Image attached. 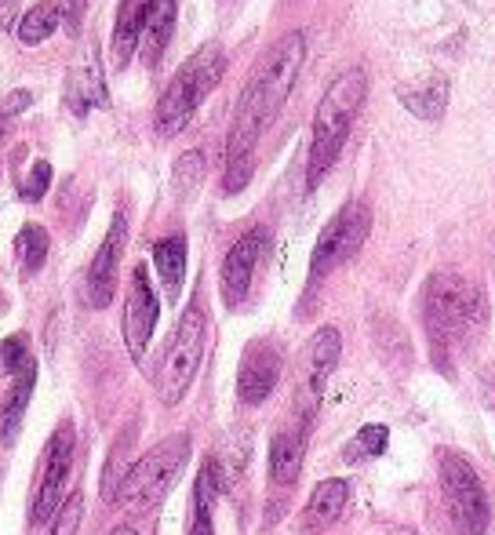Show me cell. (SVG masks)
Listing matches in <instances>:
<instances>
[{
  "instance_id": "32",
  "label": "cell",
  "mask_w": 495,
  "mask_h": 535,
  "mask_svg": "<svg viewBox=\"0 0 495 535\" xmlns=\"http://www.w3.org/2000/svg\"><path fill=\"white\" fill-rule=\"evenodd\" d=\"M190 535H215V532H212V506L193 503V525H190Z\"/></svg>"
},
{
  "instance_id": "1",
  "label": "cell",
  "mask_w": 495,
  "mask_h": 535,
  "mask_svg": "<svg viewBox=\"0 0 495 535\" xmlns=\"http://www.w3.org/2000/svg\"><path fill=\"white\" fill-rule=\"evenodd\" d=\"M303 59H306V37L299 30H292V33H284L281 41L263 55V62L255 66L252 81L241 91L237 117H233V128H230L226 175H223L226 193H241L244 186L252 182L255 142H259L266 124L277 117L284 99L292 95L295 77L303 70Z\"/></svg>"
},
{
  "instance_id": "28",
  "label": "cell",
  "mask_w": 495,
  "mask_h": 535,
  "mask_svg": "<svg viewBox=\"0 0 495 535\" xmlns=\"http://www.w3.org/2000/svg\"><path fill=\"white\" fill-rule=\"evenodd\" d=\"M81 517H84V499H81V495H70V499L62 503L59 517H55V528H51V535H77V528H81Z\"/></svg>"
},
{
  "instance_id": "14",
  "label": "cell",
  "mask_w": 495,
  "mask_h": 535,
  "mask_svg": "<svg viewBox=\"0 0 495 535\" xmlns=\"http://www.w3.org/2000/svg\"><path fill=\"white\" fill-rule=\"evenodd\" d=\"M266 241H270V233L259 226V230H248L241 241H233V248L226 252L223 259V299L230 306H237L248 295L252 288V277H255V266L263 259L266 252Z\"/></svg>"
},
{
  "instance_id": "15",
  "label": "cell",
  "mask_w": 495,
  "mask_h": 535,
  "mask_svg": "<svg viewBox=\"0 0 495 535\" xmlns=\"http://www.w3.org/2000/svg\"><path fill=\"white\" fill-rule=\"evenodd\" d=\"M153 0H121L117 11V26H113V66H128L135 55V48L142 44L146 22H150Z\"/></svg>"
},
{
  "instance_id": "31",
  "label": "cell",
  "mask_w": 495,
  "mask_h": 535,
  "mask_svg": "<svg viewBox=\"0 0 495 535\" xmlns=\"http://www.w3.org/2000/svg\"><path fill=\"white\" fill-rule=\"evenodd\" d=\"M30 102H33L30 91H11L8 99L0 102V124L11 121V117H19L22 110H30Z\"/></svg>"
},
{
  "instance_id": "34",
  "label": "cell",
  "mask_w": 495,
  "mask_h": 535,
  "mask_svg": "<svg viewBox=\"0 0 495 535\" xmlns=\"http://www.w3.org/2000/svg\"><path fill=\"white\" fill-rule=\"evenodd\" d=\"M15 11H19V0H0V26H8L15 19Z\"/></svg>"
},
{
  "instance_id": "25",
  "label": "cell",
  "mask_w": 495,
  "mask_h": 535,
  "mask_svg": "<svg viewBox=\"0 0 495 535\" xmlns=\"http://www.w3.org/2000/svg\"><path fill=\"white\" fill-rule=\"evenodd\" d=\"M128 441H132V430L117 441V448H113V455H110V463H106V474H102V499L106 503H113L117 495H121V485H124V477H128V470L132 466L124 463V455H128Z\"/></svg>"
},
{
  "instance_id": "8",
  "label": "cell",
  "mask_w": 495,
  "mask_h": 535,
  "mask_svg": "<svg viewBox=\"0 0 495 535\" xmlns=\"http://www.w3.org/2000/svg\"><path fill=\"white\" fill-rule=\"evenodd\" d=\"M368 230H372V212L364 201H350L343 212L332 215V223L324 226L321 237L314 244V259H310V277H324L332 273L335 266H343L346 259H354L361 252V244L368 241Z\"/></svg>"
},
{
  "instance_id": "13",
  "label": "cell",
  "mask_w": 495,
  "mask_h": 535,
  "mask_svg": "<svg viewBox=\"0 0 495 535\" xmlns=\"http://www.w3.org/2000/svg\"><path fill=\"white\" fill-rule=\"evenodd\" d=\"M124 237H128V219H124V212H117L106 241L99 244V252H95V259L88 266V303L95 310L110 306L113 292H117V266H121Z\"/></svg>"
},
{
  "instance_id": "4",
  "label": "cell",
  "mask_w": 495,
  "mask_h": 535,
  "mask_svg": "<svg viewBox=\"0 0 495 535\" xmlns=\"http://www.w3.org/2000/svg\"><path fill=\"white\" fill-rule=\"evenodd\" d=\"M226 73V55L223 48H201L193 59L182 62V70L172 77V84L164 88L161 102H157V135L161 139H172L179 135L190 117L197 113L204 99H208V91L219 84V77Z\"/></svg>"
},
{
  "instance_id": "10",
  "label": "cell",
  "mask_w": 495,
  "mask_h": 535,
  "mask_svg": "<svg viewBox=\"0 0 495 535\" xmlns=\"http://www.w3.org/2000/svg\"><path fill=\"white\" fill-rule=\"evenodd\" d=\"M70 470H73V430L62 426L59 434L51 437L48 466H44V477L41 485H37V499H33V521L37 525H48V517H55L62 510V495H66Z\"/></svg>"
},
{
  "instance_id": "22",
  "label": "cell",
  "mask_w": 495,
  "mask_h": 535,
  "mask_svg": "<svg viewBox=\"0 0 495 535\" xmlns=\"http://www.w3.org/2000/svg\"><path fill=\"white\" fill-rule=\"evenodd\" d=\"M106 99V88H102V77H99V66H84V70H73L70 73V84H66V102H70V110L77 117L95 106V102Z\"/></svg>"
},
{
  "instance_id": "37",
  "label": "cell",
  "mask_w": 495,
  "mask_h": 535,
  "mask_svg": "<svg viewBox=\"0 0 495 535\" xmlns=\"http://www.w3.org/2000/svg\"><path fill=\"white\" fill-rule=\"evenodd\" d=\"M113 535H135V532H132V528H117Z\"/></svg>"
},
{
  "instance_id": "18",
  "label": "cell",
  "mask_w": 495,
  "mask_h": 535,
  "mask_svg": "<svg viewBox=\"0 0 495 535\" xmlns=\"http://www.w3.org/2000/svg\"><path fill=\"white\" fill-rule=\"evenodd\" d=\"M153 266L161 273L168 299H179L182 277H186V237H164L153 244Z\"/></svg>"
},
{
  "instance_id": "16",
  "label": "cell",
  "mask_w": 495,
  "mask_h": 535,
  "mask_svg": "<svg viewBox=\"0 0 495 535\" xmlns=\"http://www.w3.org/2000/svg\"><path fill=\"white\" fill-rule=\"evenodd\" d=\"M175 11L179 4L175 0H153V11H150V22H146V33H142V62L146 66H157L172 41L175 33Z\"/></svg>"
},
{
  "instance_id": "23",
  "label": "cell",
  "mask_w": 495,
  "mask_h": 535,
  "mask_svg": "<svg viewBox=\"0 0 495 535\" xmlns=\"http://www.w3.org/2000/svg\"><path fill=\"white\" fill-rule=\"evenodd\" d=\"M343 506H346V481H339V477L321 481L314 488V499H310V521L314 525H328V521H335V517L343 514Z\"/></svg>"
},
{
  "instance_id": "33",
  "label": "cell",
  "mask_w": 495,
  "mask_h": 535,
  "mask_svg": "<svg viewBox=\"0 0 495 535\" xmlns=\"http://www.w3.org/2000/svg\"><path fill=\"white\" fill-rule=\"evenodd\" d=\"M481 394H485V401L495 408V368H488V372L481 375Z\"/></svg>"
},
{
  "instance_id": "24",
  "label": "cell",
  "mask_w": 495,
  "mask_h": 535,
  "mask_svg": "<svg viewBox=\"0 0 495 535\" xmlns=\"http://www.w3.org/2000/svg\"><path fill=\"white\" fill-rule=\"evenodd\" d=\"M15 252H19V263L26 266V270H41L44 259H48V230L37 223L22 226L19 237H15Z\"/></svg>"
},
{
  "instance_id": "17",
  "label": "cell",
  "mask_w": 495,
  "mask_h": 535,
  "mask_svg": "<svg viewBox=\"0 0 495 535\" xmlns=\"http://www.w3.org/2000/svg\"><path fill=\"white\" fill-rule=\"evenodd\" d=\"M397 99L405 102V110L419 121H441L448 110V81H423L415 88H401Z\"/></svg>"
},
{
  "instance_id": "3",
  "label": "cell",
  "mask_w": 495,
  "mask_h": 535,
  "mask_svg": "<svg viewBox=\"0 0 495 535\" xmlns=\"http://www.w3.org/2000/svg\"><path fill=\"white\" fill-rule=\"evenodd\" d=\"M485 299L474 284L463 281L459 273H434L426 284L423 299V317H426V335L434 343L437 364L448 368V350L455 339L470 335L474 328L485 324Z\"/></svg>"
},
{
  "instance_id": "20",
  "label": "cell",
  "mask_w": 495,
  "mask_h": 535,
  "mask_svg": "<svg viewBox=\"0 0 495 535\" xmlns=\"http://www.w3.org/2000/svg\"><path fill=\"white\" fill-rule=\"evenodd\" d=\"M303 470V437L277 434L270 445V477L277 485H292Z\"/></svg>"
},
{
  "instance_id": "7",
  "label": "cell",
  "mask_w": 495,
  "mask_h": 535,
  "mask_svg": "<svg viewBox=\"0 0 495 535\" xmlns=\"http://www.w3.org/2000/svg\"><path fill=\"white\" fill-rule=\"evenodd\" d=\"M441 488H445L452 535H485L492 514H488V495L470 459L455 452L445 455L441 459Z\"/></svg>"
},
{
  "instance_id": "2",
  "label": "cell",
  "mask_w": 495,
  "mask_h": 535,
  "mask_svg": "<svg viewBox=\"0 0 495 535\" xmlns=\"http://www.w3.org/2000/svg\"><path fill=\"white\" fill-rule=\"evenodd\" d=\"M364 95H368V77L364 70H346L332 81V88L324 91L321 106L314 117V139H310V164H306V186L314 190L324 175L332 172V164L339 161L343 142L350 139L354 117L361 113Z\"/></svg>"
},
{
  "instance_id": "12",
  "label": "cell",
  "mask_w": 495,
  "mask_h": 535,
  "mask_svg": "<svg viewBox=\"0 0 495 535\" xmlns=\"http://www.w3.org/2000/svg\"><path fill=\"white\" fill-rule=\"evenodd\" d=\"M277 379H281V350L270 339H255L244 350L241 372H237V397L255 408L273 394Z\"/></svg>"
},
{
  "instance_id": "19",
  "label": "cell",
  "mask_w": 495,
  "mask_h": 535,
  "mask_svg": "<svg viewBox=\"0 0 495 535\" xmlns=\"http://www.w3.org/2000/svg\"><path fill=\"white\" fill-rule=\"evenodd\" d=\"M33 383H37V368H30L26 375L15 379V390H11L4 408H0V445H15L22 415H26V404H30V394H33Z\"/></svg>"
},
{
  "instance_id": "6",
  "label": "cell",
  "mask_w": 495,
  "mask_h": 535,
  "mask_svg": "<svg viewBox=\"0 0 495 535\" xmlns=\"http://www.w3.org/2000/svg\"><path fill=\"white\" fill-rule=\"evenodd\" d=\"M190 459V437H168L164 445H157L150 455H142L139 463H132L128 477L121 485V503H139V506H153L161 503L168 488L175 485V477L182 474V466Z\"/></svg>"
},
{
  "instance_id": "29",
  "label": "cell",
  "mask_w": 495,
  "mask_h": 535,
  "mask_svg": "<svg viewBox=\"0 0 495 535\" xmlns=\"http://www.w3.org/2000/svg\"><path fill=\"white\" fill-rule=\"evenodd\" d=\"M204 175V157L197 150L193 153H182L179 164H175V182H179V190H193L197 186V179Z\"/></svg>"
},
{
  "instance_id": "21",
  "label": "cell",
  "mask_w": 495,
  "mask_h": 535,
  "mask_svg": "<svg viewBox=\"0 0 495 535\" xmlns=\"http://www.w3.org/2000/svg\"><path fill=\"white\" fill-rule=\"evenodd\" d=\"M62 22V8L55 4V0H41V4H33L26 15L19 19V26H15V33H19L22 44H41L48 41L51 33L59 30Z\"/></svg>"
},
{
  "instance_id": "5",
  "label": "cell",
  "mask_w": 495,
  "mask_h": 535,
  "mask_svg": "<svg viewBox=\"0 0 495 535\" xmlns=\"http://www.w3.org/2000/svg\"><path fill=\"white\" fill-rule=\"evenodd\" d=\"M204 343H208V317H204L201 303H193L190 310L182 313L179 328L172 335V346H168V354L161 361V372H157V397L164 404H179L182 397L190 394L193 379L201 372Z\"/></svg>"
},
{
  "instance_id": "27",
  "label": "cell",
  "mask_w": 495,
  "mask_h": 535,
  "mask_svg": "<svg viewBox=\"0 0 495 535\" xmlns=\"http://www.w3.org/2000/svg\"><path fill=\"white\" fill-rule=\"evenodd\" d=\"M0 368L11 372L15 379L30 372L33 357H30V343H26V335H8V339L0 343Z\"/></svg>"
},
{
  "instance_id": "11",
  "label": "cell",
  "mask_w": 495,
  "mask_h": 535,
  "mask_svg": "<svg viewBox=\"0 0 495 535\" xmlns=\"http://www.w3.org/2000/svg\"><path fill=\"white\" fill-rule=\"evenodd\" d=\"M157 317H161V303H157V295L150 288V273H146V266H135L128 303H124V343H128V354L132 357L146 354L150 335L157 328Z\"/></svg>"
},
{
  "instance_id": "30",
  "label": "cell",
  "mask_w": 495,
  "mask_h": 535,
  "mask_svg": "<svg viewBox=\"0 0 495 535\" xmlns=\"http://www.w3.org/2000/svg\"><path fill=\"white\" fill-rule=\"evenodd\" d=\"M48 182H51V164L48 161H37V164H33L30 179L19 186V193L26 197V201H41L44 193H48Z\"/></svg>"
},
{
  "instance_id": "26",
  "label": "cell",
  "mask_w": 495,
  "mask_h": 535,
  "mask_svg": "<svg viewBox=\"0 0 495 535\" xmlns=\"http://www.w3.org/2000/svg\"><path fill=\"white\" fill-rule=\"evenodd\" d=\"M386 441H390V434H386V426H364L361 434L346 445V463H364V459H375V455L386 452Z\"/></svg>"
},
{
  "instance_id": "35",
  "label": "cell",
  "mask_w": 495,
  "mask_h": 535,
  "mask_svg": "<svg viewBox=\"0 0 495 535\" xmlns=\"http://www.w3.org/2000/svg\"><path fill=\"white\" fill-rule=\"evenodd\" d=\"M81 15H84V0H70V26L73 30L81 26Z\"/></svg>"
},
{
  "instance_id": "9",
  "label": "cell",
  "mask_w": 495,
  "mask_h": 535,
  "mask_svg": "<svg viewBox=\"0 0 495 535\" xmlns=\"http://www.w3.org/2000/svg\"><path fill=\"white\" fill-rule=\"evenodd\" d=\"M339 350H343V339H339L335 328H321L310 339V346H306L303 375H299V390H295V404H299V415H303L306 423L317 415V404H321L324 386H328V375L339 364Z\"/></svg>"
},
{
  "instance_id": "36",
  "label": "cell",
  "mask_w": 495,
  "mask_h": 535,
  "mask_svg": "<svg viewBox=\"0 0 495 535\" xmlns=\"http://www.w3.org/2000/svg\"><path fill=\"white\" fill-rule=\"evenodd\" d=\"M386 535H419V532H412V528H390Z\"/></svg>"
}]
</instances>
